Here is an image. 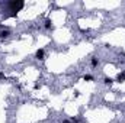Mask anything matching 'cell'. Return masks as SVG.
I'll return each instance as SVG.
<instances>
[{
  "mask_svg": "<svg viewBox=\"0 0 125 123\" xmlns=\"http://www.w3.org/2000/svg\"><path fill=\"white\" fill-rule=\"evenodd\" d=\"M23 5H25L23 2H9V3H7V6H9V7H12V12H13L10 16H16V15H17V12H19V10L23 7Z\"/></svg>",
  "mask_w": 125,
  "mask_h": 123,
  "instance_id": "1",
  "label": "cell"
},
{
  "mask_svg": "<svg viewBox=\"0 0 125 123\" xmlns=\"http://www.w3.org/2000/svg\"><path fill=\"white\" fill-rule=\"evenodd\" d=\"M35 58H37V59H45V51L44 49H38L37 52H35Z\"/></svg>",
  "mask_w": 125,
  "mask_h": 123,
  "instance_id": "2",
  "label": "cell"
},
{
  "mask_svg": "<svg viewBox=\"0 0 125 123\" xmlns=\"http://www.w3.org/2000/svg\"><path fill=\"white\" fill-rule=\"evenodd\" d=\"M10 35V30L9 29H5V30H0V39H5Z\"/></svg>",
  "mask_w": 125,
  "mask_h": 123,
  "instance_id": "3",
  "label": "cell"
},
{
  "mask_svg": "<svg viewBox=\"0 0 125 123\" xmlns=\"http://www.w3.org/2000/svg\"><path fill=\"white\" fill-rule=\"evenodd\" d=\"M116 81H118V83H124V81H125V73L118 74V75H116Z\"/></svg>",
  "mask_w": 125,
  "mask_h": 123,
  "instance_id": "4",
  "label": "cell"
},
{
  "mask_svg": "<svg viewBox=\"0 0 125 123\" xmlns=\"http://www.w3.org/2000/svg\"><path fill=\"white\" fill-rule=\"evenodd\" d=\"M90 65H92V67H98V65H99V59H98L96 57H93V58L90 59Z\"/></svg>",
  "mask_w": 125,
  "mask_h": 123,
  "instance_id": "5",
  "label": "cell"
},
{
  "mask_svg": "<svg viewBox=\"0 0 125 123\" xmlns=\"http://www.w3.org/2000/svg\"><path fill=\"white\" fill-rule=\"evenodd\" d=\"M103 83H105L106 85H112V84H114V80H112V78H109V77H106V78L103 80Z\"/></svg>",
  "mask_w": 125,
  "mask_h": 123,
  "instance_id": "6",
  "label": "cell"
},
{
  "mask_svg": "<svg viewBox=\"0 0 125 123\" xmlns=\"http://www.w3.org/2000/svg\"><path fill=\"white\" fill-rule=\"evenodd\" d=\"M45 28H47V29H51V28H52V22H51V19H47V20H45Z\"/></svg>",
  "mask_w": 125,
  "mask_h": 123,
  "instance_id": "7",
  "label": "cell"
},
{
  "mask_svg": "<svg viewBox=\"0 0 125 123\" xmlns=\"http://www.w3.org/2000/svg\"><path fill=\"white\" fill-rule=\"evenodd\" d=\"M83 80H84V81H92V80H93V77H92L90 74H86V75L83 77Z\"/></svg>",
  "mask_w": 125,
  "mask_h": 123,
  "instance_id": "8",
  "label": "cell"
},
{
  "mask_svg": "<svg viewBox=\"0 0 125 123\" xmlns=\"http://www.w3.org/2000/svg\"><path fill=\"white\" fill-rule=\"evenodd\" d=\"M71 122H74V123H79V119H77V117H73V119H71Z\"/></svg>",
  "mask_w": 125,
  "mask_h": 123,
  "instance_id": "9",
  "label": "cell"
},
{
  "mask_svg": "<svg viewBox=\"0 0 125 123\" xmlns=\"http://www.w3.org/2000/svg\"><path fill=\"white\" fill-rule=\"evenodd\" d=\"M2 78H5V74H3V73H0V80H2Z\"/></svg>",
  "mask_w": 125,
  "mask_h": 123,
  "instance_id": "10",
  "label": "cell"
},
{
  "mask_svg": "<svg viewBox=\"0 0 125 123\" xmlns=\"http://www.w3.org/2000/svg\"><path fill=\"white\" fill-rule=\"evenodd\" d=\"M63 123H70V122H68V120H64V122H63Z\"/></svg>",
  "mask_w": 125,
  "mask_h": 123,
  "instance_id": "11",
  "label": "cell"
},
{
  "mask_svg": "<svg viewBox=\"0 0 125 123\" xmlns=\"http://www.w3.org/2000/svg\"><path fill=\"white\" fill-rule=\"evenodd\" d=\"M2 28H3V25H0V29H2Z\"/></svg>",
  "mask_w": 125,
  "mask_h": 123,
  "instance_id": "12",
  "label": "cell"
}]
</instances>
